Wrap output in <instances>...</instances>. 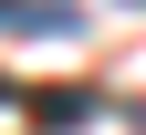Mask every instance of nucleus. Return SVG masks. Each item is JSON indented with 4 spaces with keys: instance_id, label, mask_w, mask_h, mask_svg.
<instances>
[{
    "instance_id": "f257e3e1",
    "label": "nucleus",
    "mask_w": 146,
    "mask_h": 135,
    "mask_svg": "<svg viewBox=\"0 0 146 135\" xmlns=\"http://www.w3.org/2000/svg\"><path fill=\"white\" fill-rule=\"evenodd\" d=\"M63 21H73L63 0H0V31H63Z\"/></svg>"
}]
</instances>
